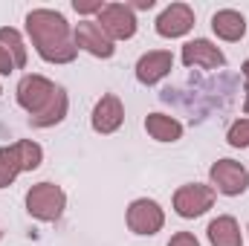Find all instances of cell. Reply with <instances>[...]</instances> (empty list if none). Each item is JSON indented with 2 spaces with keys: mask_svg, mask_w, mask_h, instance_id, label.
<instances>
[{
  "mask_svg": "<svg viewBox=\"0 0 249 246\" xmlns=\"http://www.w3.org/2000/svg\"><path fill=\"white\" fill-rule=\"evenodd\" d=\"M0 93H3V87H0Z\"/></svg>",
  "mask_w": 249,
  "mask_h": 246,
  "instance_id": "25",
  "label": "cell"
},
{
  "mask_svg": "<svg viewBox=\"0 0 249 246\" xmlns=\"http://www.w3.org/2000/svg\"><path fill=\"white\" fill-rule=\"evenodd\" d=\"M72 38H75V47L90 53L93 58H113L116 53V44L107 38V32L96 23V20H78L75 29H72Z\"/></svg>",
  "mask_w": 249,
  "mask_h": 246,
  "instance_id": "9",
  "label": "cell"
},
{
  "mask_svg": "<svg viewBox=\"0 0 249 246\" xmlns=\"http://www.w3.org/2000/svg\"><path fill=\"white\" fill-rule=\"evenodd\" d=\"M212 29L223 41H241L247 35V18L235 9H220L212 15Z\"/></svg>",
  "mask_w": 249,
  "mask_h": 246,
  "instance_id": "15",
  "label": "cell"
},
{
  "mask_svg": "<svg viewBox=\"0 0 249 246\" xmlns=\"http://www.w3.org/2000/svg\"><path fill=\"white\" fill-rule=\"evenodd\" d=\"M171 67H174V55L168 50H151L136 61V81L145 87H154L171 72Z\"/></svg>",
  "mask_w": 249,
  "mask_h": 246,
  "instance_id": "12",
  "label": "cell"
},
{
  "mask_svg": "<svg viewBox=\"0 0 249 246\" xmlns=\"http://www.w3.org/2000/svg\"><path fill=\"white\" fill-rule=\"evenodd\" d=\"M214 188L203 183H186L174 191V211L186 220H194L200 214H206L214 206Z\"/></svg>",
  "mask_w": 249,
  "mask_h": 246,
  "instance_id": "8",
  "label": "cell"
},
{
  "mask_svg": "<svg viewBox=\"0 0 249 246\" xmlns=\"http://www.w3.org/2000/svg\"><path fill=\"white\" fill-rule=\"evenodd\" d=\"M96 23L107 32V38L116 41H130L136 35V15L127 3H105V9L96 15Z\"/></svg>",
  "mask_w": 249,
  "mask_h": 246,
  "instance_id": "7",
  "label": "cell"
},
{
  "mask_svg": "<svg viewBox=\"0 0 249 246\" xmlns=\"http://www.w3.org/2000/svg\"><path fill=\"white\" fill-rule=\"evenodd\" d=\"M0 238H3V232H0Z\"/></svg>",
  "mask_w": 249,
  "mask_h": 246,
  "instance_id": "24",
  "label": "cell"
},
{
  "mask_svg": "<svg viewBox=\"0 0 249 246\" xmlns=\"http://www.w3.org/2000/svg\"><path fill=\"white\" fill-rule=\"evenodd\" d=\"M194 29V9L188 3H171L157 18V35L162 38H183Z\"/></svg>",
  "mask_w": 249,
  "mask_h": 246,
  "instance_id": "10",
  "label": "cell"
},
{
  "mask_svg": "<svg viewBox=\"0 0 249 246\" xmlns=\"http://www.w3.org/2000/svg\"><path fill=\"white\" fill-rule=\"evenodd\" d=\"M209 183L214 188V194L241 197L249 188V171H247V165H241L238 159H217L209 168Z\"/></svg>",
  "mask_w": 249,
  "mask_h": 246,
  "instance_id": "5",
  "label": "cell"
},
{
  "mask_svg": "<svg viewBox=\"0 0 249 246\" xmlns=\"http://www.w3.org/2000/svg\"><path fill=\"white\" fill-rule=\"evenodd\" d=\"M130 9H154V0H133V3H127Z\"/></svg>",
  "mask_w": 249,
  "mask_h": 246,
  "instance_id": "23",
  "label": "cell"
},
{
  "mask_svg": "<svg viewBox=\"0 0 249 246\" xmlns=\"http://www.w3.org/2000/svg\"><path fill=\"white\" fill-rule=\"evenodd\" d=\"M9 72H15V61H12L9 53L0 47V75H9Z\"/></svg>",
  "mask_w": 249,
  "mask_h": 246,
  "instance_id": "21",
  "label": "cell"
},
{
  "mask_svg": "<svg viewBox=\"0 0 249 246\" xmlns=\"http://www.w3.org/2000/svg\"><path fill=\"white\" fill-rule=\"evenodd\" d=\"M168 246H200V241H197L191 232H177V235L168 241Z\"/></svg>",
  "mask_w": 249,
  "mask_h": 246,
  "instance_id": "20",
  "label": "cell"
},
{
  "mask_svg": "<svg viewBox=\"0 0 249 246\" xmlns=\"http://www.w3.org/2000/svg\"><path fill=\"white\" fill-rule=\"evenodd\" d=\"M0 47L9 53V58L15 61V70H23L26 67V44L20 38L18 29L12 26H0Z\"/></svg>",
  "mask_w": 249,
  "mask_h": 246,
  "instance_id": "17",
  "label": "cell"
},
{
  "mask_svg": "<svg viewBox=\"0 0 249 246\" xmlns=\"http://www.w3.org/2000/svg\"><path fill=\"white\" fill-rule=\"evenodd\" d=\"M145 130L157 142H177L183 136V124L168 113H148L145 116Z\"/></svg>",
  "mask_w": 249,
  "mask_h": 246,
  "instance_id": "16",
  "label": "cell"
},
{
  "mask_svg": "<svg viewBox=\"0 0 249 246\" xmlns=\"http://www.w3.org/2000/svg\"><path fill=\"white\" fill-rule=\"evenodd\" d=\"M18 105L29 113L32 127H53L67 119L70 110V99L55 81H50L47 75L29 72L18 81Z\"/></svg>",
  "mask_w": 249,
  "mask_h": 246,
  "instance_id": "2",
  "label": "cell"
},
{
  "mask_svg": "<svg viewBox=\"0 0 249 246\" xmlns=\"http://www.w3.org/2000/svg\"><path fill=\"white\" fill-rule=\"evenodd\" d=\"M183 64L186 67H200V70H217L226 64V55L220 53L217 44L206 41V38H194L183 47Z\"/></svg>",
  "mask_w": 249,
  "mask_h": 246,
  "instance_id": "13",
  "label": "cell"
},
{
  "mask_svg": "<svg viewBox=\"0 0 249 246\" xmlns=\"http://www.w3.org/2000/svg\"><path fill=\"white\" fill-rule=\"evenodd\" d=\"M124 122V105L119 96H113V93H105L99 102H96V107H93V113H90V124H93V130L96 133H116Z\"/></svg>",
  "mask_w": 249,
  "mask_h": 246,
  "instance_id": "11",
  "label": "cell"
},
{
  "mask_svg": "<svg viewBox=\"0 0 249 246\" xmlns=\"http://www.w3.org/2000/svg\"><path fill=\"white\" fill-rule=\"evenodd\" d=\"M72 9L78 12V15H99L102 9H105V3L102 0H72Z\"/></svg>",
  "mask_w": 249,
  "mask_h": 246,
  "instance_id": "19",
  "label": "cell"
},
{
  "mask_svg": "<svg viewBox=\"0 0 249 246\" xmlns=\"http://www.w3.org/2000/svg\"><path fill=\"white\" fill-rule=\"evenodd\" d=\"M209 235V244L212 246H244V232L238 226V220L232 214H220L209 223L206 229Z\"/></svg>",
  "mask_w": 249,
  "mask_h": 246,
  "instance_id": "14",
  "label": "cell"
},
{
  "mask_svg": "<svg viewBox=\"0 0 249 246\" xmlns=\"http://www.w3.org/2000/svg\"><path fill=\"white\" fill-rule=\"evenodd\" d=\"M226 142L232 148H247L249 145V119H238V122L232 124L229 133H226Z\"/></svg>",
  "mask_w": 249,
  "mask_h": 246,
  "instance_id": "18",
  "label": "cell"
},
{
  "mask_svg": "<svg viewBox=\"0 0 249 246\" xmlns=\"http://www.w3.org/2000/svg\"><path fill=\"white\" fill-rule=\"evenodd\" d=\"M67 209V194L61 185L55 183H35L26 191V211L35 220L44 223H55Z\"/></svg>",
  "mask_w": 249,
  "mask_h": 246,
  "instance_id": "4",
  "label": "cell"
},
{
  "mask_svg": "<svg viewBox=\"0 0 249 246\" xmlns=\"http://www.w3.org/2000/svg\"><path fill=\"white\" fill-rule=\"evenodd\" d=\"M44 162V148L32 139H18L15 145H3L0 148V188L18 180V174L23 171H35Z\"/></svg>",
  "mask_w": 249,
  "mask_h": 246,
  "instance_id": "3",
  "label": "cell"
},
{
  "mask_svg": "<svg viewBox=\"0 0 249 246\" xmlns=\"http://www.w3.org/2000/svg\"><path fill=\"white\" fill-rule=\"evenodd\" d=\"M244 81H247L244 90H247V113H249V58L244 61Z\"/></svg>",
  "mask_w": 249,
  "mask_h": 246,
  "instance_id": "22",
  "label": "cell"
},
{
  "mask_svg": "<svg viewBox=\"0 0 249 246\" xmlns=\"http://www.w3.org/2000/svg\"><path fill=\"white\" fill-rule=\"evenodd\" d=\"M26 35L35 53L47 64H70L78 55L72 29L67 18L55 9H32L26 15Z\"/></svg>",
  "mask_w": 249,
  "mask_h": 246,
  "instance_id": "1",
  "label": "cell"
},
{
  "mask_svg": "<svg viewBox=\"0 0 249 246\" xmlns=\"http://www.w3.org/2000/svg\"><path fill=\"white\" fill-rule=\"evenodd\" d=\"M247 232H249V226H247Z\"/></svg>",
  "mask_w": 249,
  "mask_h": 246,
  "instance_id": "26",
  "label": "cell"
},
{
  "mask_svg": "<svg viewBox=\"0 0 249 246\" xmlns=\"http://www.w3.org/2000/svg\"><path fill=\"white\" fill-rule=\"evenodd\" d=\"M124 220H127V229H130L133 235L151 238V235H157V232L165 226V211H162V206H160L157 200L139 197V200H133V203L127 206Z\"/></svg>",
  "mask_w": 249,
  "mask_h": 246,
  "instance_id": "6",
  "label": "cell"
}]
</instances>
